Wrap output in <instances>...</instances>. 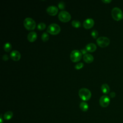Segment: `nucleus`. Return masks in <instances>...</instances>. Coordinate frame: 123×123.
Segmentation results:
<instances>
[{
    "label": "nucleus",
    "mask_w": 123,
    "mask_h": 123,
    "mask_svg": "<svg viewBox=\"0 0 123 123\" xmlns=\"http://www.w3.org/2000/svg\"><path fill=\"white\" fill-rule=\"evenodd\" d=\"M82 55L80 51L75 49L71 52L70 54V59L73 62H77L81 59Z\"/></svg>",
    "instance_id": "0eeeda50"
},
{
    "label": "nucleus",
    "mask_w": 123,
    "mask_h": 123,
    "mask_svg": "<svg viewBox=\"0 0 123 123\" xmlns=\"http://www.w3.org/2000/svg\"><path fill=\"white\" fill-rule=\"evenodd\" d=\"M102 1L105 3H109L111 1V0H102Z\"/></svg>",
    "instance_id": "cd10ccee"
},
{
    "label": "nucleus",
    "mask_w": 123,
    "mask_h": 123,
    "mask_svg": "<svg viewBox=\"0 0 123 123\" xmlns=\"http://www.w3.org/2000/svg\"><path fill=\"white\" fill-rule=\"evenodd\" d=\"M101 89L102 92L104 94H108L110 90V87L107 84H103L101 85Z\"/></svg>",
    "instance_id": "2eb2a0df"
},
{
    "label": "nucleus",
    "mask_w": 123,
    "mask_h": 123,
    "mask_svg": "<svg viewBox=\"0 0 123 123\" xmlns=\"http://www.w3.org/2000/svg\"><path fill=\"white\" fill-rule=\"evenodd\" d=\"M2 114H0V123H3V120H2Z\"/></svg>",
    "instance_id": "c85d7f7f"
},
{
    "label": "nucleus",
    "mask_w": 123,
    "mask_h": 123,
    "mask_svg": "<svg viewBox=\"0 0 123 123\" xmlns=\"http://www.w3.org/2000/svg\"><path fill=\"white\" fill-rule=\"evenodd\" d=\"M83 66H84V63L83 62H79L75 65L74 68L76 70H79L81 69Z\"/></svg>",
    "instance_id": "b1692460"
},
{
    "label": "nucleus",
    "mask_w": 123,
    "mask_h": 123,
    "mask_svg": "<svg viewBox=\"0 0 123 123\" xmlns=\"http://www.w3.org/2000/svg\"><path fill=\"white\" fill-rule=\"evenodd\" d=\"M59 20L62 22H67L71 20V14L66 11H61L58 14Z\"/></svg>",
    "instance_id": "39448f33"
},
{
    "label": "nucleus",
    "mask_w": 123,
    "mask_h": 123,
    "mask_svg": "<svg viewBox=\"0 0 123 123\" xmlns=\"http://www.w3.org/2000/svg\"><path fill=\"white\" fill-rule=\"evenodd\" d=\"M115 95H116L115 93L114 92H113V91L111 92L110 94V97H111V98H114V97H115Z\"/></svg>",
    "instance_id": "bb28decb"
},
{
    "label": "nucleus",
    "mask_w": 123,
    "mask_h": 123,
    "mask_svg": "<svg viewBox=\"0 0 123 123\" xmlns=\"http://www.w3.org/2000/svg\"><path fill=\"white\" fill-rule=\"evenodd\" d=\"M91 36L94 38H97V37H98V32L97 31V30H93L91 31Z\"/></svg>",
    "instance_id": "4be33fe9"
},
{
    "label": "nucleus",
    "mask_w": 123,
    "mask_h": 123,
    "mask_svg": "<svg viewBox=\"0 0 123 123\" xmlns=\"http://www.w3.org/2000/svg\"><path fill=\"white\" fill-rule=\"evenodd\" d=\"M84 61L86 63H91L94 60L93 56L90 54H86L83 56Z\"/></svg>",
    "instance_id": "4468645a"
},
{
    "label": "nucleus",
    "mask_w": 123,
    "mask_h": 123,
    "mask_svg": "<svg viewBox=\"0 0 123 123\" xmlns=\"http://www.w3.org/2000/svg\"><path fill=\"white\" fill-rule=\"evenodd\" d=\"M99 102L101 107L104 108L107 107L110 102V98L107 95H103L100 98Z\"/></svg>",
    "instance_id": "6e6552de"
},
{
    "label": "nucleus",
    "mask_w": 123,
    "mask_h": 123,
    "mask_svg": "<svg viewBox=\"0 0 123 123\" xmlns=\"http://www.w3.org/2000/svg\"><path fill=\"white\" fill-rule=\"evenodd\" d=\"M46 12L49 15L54 16L58 13V8L55 6H49L47 8Z\"/></svg>",
    "instance_id": "1a4fd4ad"
},
{
    "label": "nucleus",
    "mask_w": 123,
    "mask_h": 123,
    "mask_svg": "<svg viewBox=\"0 0 123 123\" xmlns=\"http://www.w3.org/2000/svg\"><path fill=\"white\" fill-rule=\"evenodd\" d=\"M13 116V113L11 111H6L3 115V118L5 120H9L12 118Z\"/></svg>",
    "instance_id": "f3484780"
},
{
    "label": "nucleus",
    "mask_w": 123,
    "mask_h": 123,
    "mask_svg": "<svg viewBox=\"0 0 123 123\" xmlns=\"http://www.w3.org/2000/svg\"><path fill=\"white\" fill-rule=\"evenodd\" d=\"M65 4L63 1H61L58 3V7L61 10L64 9L65 8Z\"/></svg>",
    "instance_id": "5701e85b"
},
{
    "label": "nucleus",
    "mask_w": 123,
    "mask_h": 123,
    "mask_svg": "<svg viewBox=\"0 0 123 123\" xmlns=\"http://www.w3.org/2000/svg\"><path fill=\"white\" fill-rule=\"evenodd\" d=\"M79 107L80 109L83 111H86L88 109V105L86 102L83 101L80 103Z\"/></svg>",
    "instance_id": "dca6fc26"
},
{
    "label": "nucleus",
    "mask_w": 123,
    "mask_h": 123,
    "mask_svg": "<svg viewBox=\"0 0 123 123\" xmlns=\"http://www.w3.org/2000/svg\"><path fill=\"white\" fill-rule=\"evenodd\" d=\"M10 57L12 60L18 61L21 58L20 53L16 50H13L10 53Z\"/></svg>",
    "instance_id": "9b49d317"
},
{
    "label": "nucleus",
    "mask_w": 123,
    "mask_h": 123,
    "mask_svg": "<svg viewBox=\"0 0 123 123\" xmlns=\"http://www.w3.org/2000/svg\"><path fill=\"white\" fill-rule=\"evenodd\" d=\"M72 25L75 28H79L81 26V23L78 20H74L72 22Z\"/></svg>",
    "instance_id": "6ab92c4d"
},
{
    "label": "nucleus",
    "mask_w": 123,
    "mask_h": 123,
    "mask_svg": "<svg viewBox=\"0 0 123 123\" xmlns=\"http://www.w3.org/2000/svg\"><path fill=\"white\" fill-rule=\"evenodd\" d=\"M23 24L25 28L27 30H33L36 28V22L31 18L27 17L25 18Z\"/></svg>",
    "instance_id": "7ed1b4c3"
},
{
    "label": "nucleus",
    "mask_w": 123,
    "mask_h": 123,
    "mask_svg": "<svg viewBox=\"0 0 123 123\" xmlns=\"http://www.w3.org/2000/svg\"><path fill=\"white\" fill-rule=\"evenodd\" d=\"M46 27V24L43 22H41L39 23L37 26V28L39 30H44Z\"/></svg>",
    "instance_id": "412c9836"
},
{
    "label": "nucleus",
    "mask_w": 123,
    "mask_h": 123,
    "mask_svg": "<svg viewBox=\"0 0 123 123\" xmlns=\"http://www.w3.org/2000/svg\"><path fill=\"white\" fill-rule=\"evenodd\" d=\"M49 35L47 32H44L41 35V39L45 42L49 40Z\"/></svg>",
    "instance_id": "aec40b11"
},
{
    "label": "nucleus",
    "mask_w": 123,
    "mask_h": 123,
    "mask_svg": "<svg viewBox=\"0 0 123 123\" xmlns=\"http://www.w3.org/2000/svg\"><path fill=\"white\" fill-rule=\"evenodd\" d=\"M85 49L88 52H94L97 49V46L95 44L93 43H90L87 44L85 47Z\"/></svg>",
    "instance_id": "ddd939ff"
},
{
    "label": "nucleus",
    "mask_w": 123,
    "mask_h": 123,
    "mask_svg": "<svg viewBox=\"0 0 123 123\" xmlns=\"http://www.w3.org/2000/svg\"><path fill=\"white\" fill-rule=\"evenodd\" d=\"M111 13L112 18L115 20L119 21L123 18V12L120 8L114 7L111 10Z\"/></svg>",
    "instance_id": "f03ea898"
},
{
    "label": "nucleus",
    "mask_w": 123,
    "mask_h": 123,
    "mask_svg": "<svg viewBox=\"0 0 123 123\" xmlns=\"http://www.w3.org/2000/svg\"><path fill=\"white\" fill-rule=\"evenodd\" d=\"M97 43L100 47L104 48L108 46L110 43V39L106 37H100L97 39Z\"/></svg>",
    "instance_id": "423d86ee"
},
{
    "label": "nucleus",
    "mask_w": 123,
    "mask_h": 123,
    "mask_svg": "<svg viewBox=\"0 0 123 123\" xmlns=\"http://www.w3.org/2000/svg\"><path fill=\"white\" fill-rule=\"evenodd\" d=\"M4 49L6 52H9L12 49V45L10 42H6L3 47Z\"/></svg>",
    "instance_id": "a211bd4d"
},
{
    "label": "nucleus",
    "mask_w": 123,
    "mask_h": 123,
    "mask_svg": "<svg viewBox=\"0 0 123 123\" xmlns=\"http://www.w3.org/2000/svg\"><path fill=\"white\" fill-rule=\"evenodd\" d=\"M60 26L58 24L55 23H52L49 25L47 29V32L53 35H57L60 33Z\"/></svg>",
    "instance_id": "20e7f679"
},
{
    "label": "nucleus",
    "mask_w": 123,
    "mask_h": 123,
    "mask_svg": "<svg viewBox=\"0 0 123 123\" xmlns=\"http://www.w3.org/2000/svg\"><path fill=\"white\" fill-rule=\"evenodd\" d=\"M2 59H3V60H4L5 61H6L8 60V59H9L8 56L7 55H6V54L3 55V56H2Z\"/></svg>",
    "instance_id": "a878e982"
},
{
    "label": "nucleus",
    "mask_w": 123,
    "mask_h": 123,
    "mask_svg": "<svg viewBox=\"0 0 123 123\" xmlns=\"http://www.w3.org/2000/svg\"><path fill=\"white\" fill-rule=\"evenodd\" d=\"M83 26L86 29L91 28L94 25V21L92 18H87L83 22Z\"/></svg>",
    "instance_id": "9d476101"
},
{
    "label": "nucleus",
    "mask_w": 123,
    "mask_h": 123,
    "mask_svg": "<svg viewBox=\"0 0 123 123\" xmlns=\"http://www.w3.org/2000/svg\"><path fill=\"white\" fill-rule=\"evenodd\" d=\"M27 39L29 41L31 42H33L35 41L37 38V34L34 31L30 32L27 35Z\"/></svg>",
    "instance_id": "f8f14e48"
},
{
    "label": "nucleus",
    "mask_w": 123,
    "mask_h": 123,
    "mask_svg": "<svg viewBox=\"0 0 123 123\" xmlns=\"http://www.w3.org/2000/svg\"><path fill=\"white\" fill-rule=\"evenodd\" d=\"M80 52H81L82 54H83V55H86V54H87V51L86 50V49H81L80 50Z\"/></svg>",
    "instance_id": "393cba45"
},
{
    "label": "nucleus",
    "mask_w": 123,
    "mask_h": 123,
    "mask_svg": "<svg viewBox=\"0 0 123 123\" xmlns=\"http://www.w3.org/2000/svg\"><path fill=\"white\" fill-rule=\"evenodd\" d=\"M79 97L84 101L88 100L91 97V93L90 91L86 88H82L78 92Z\"/></svg>",
    "instance_id": "f257e3e1"
}]
</instances>
